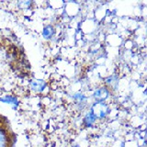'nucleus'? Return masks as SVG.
<instances>
[{"label":"nucleus","mask_w":147,"mask_h":147,"mask_svg":"<svg viewBox=\"0 0 147 147\" xmlns=\"http://www.w3.org/2000/svg\"><path fill=\"white\" fill-rule=\"evenodd\" d=\"M53 33H54V29H53V27L51 26V25L46 26L43 29V31H42V35L46 39L52 38V36L53 35Z\"/></svg>","instance_id":"0eeeda50"},{"label":"nucleus","mask_w":147,"mask_h":147,"mask_svg":"<svg viewBox=\"0 0 147 147\" xmlns=\"http://www.w3.org/2000/svg\"><path fill=\"white\" fill-rule=\"evenodd\" d=\"M109 96V90L106 87H100V88L96 89L94 93V98L96 100L102 102Z\"/></svg>","instance_id":"f03ea898"},{"label":"nucleus","mask_w":147,"mask_h":147,"mask_svg":"<svg viewBox=\"0 0 147 147\" xmlns=\"http://www.w3.org/2000/svg\"><path fill=\"white\" fill-rule=\"evenodd\" d=\"M74 98H75V100H76L78 103H81V102H83V101L86 100V96L84 95L80 94V93H77V94L74 95Z\"/></svg>","instance_id":"6e6552de"},{"label":"nucleus","mask_w":147,"mask_h":147,"mask_svg":"<svg viewBox=\"0 0 147 147\" xmlns=\"http://www.w3.org/2000/svg\"><path fill=\"white\" fill-rule=\"evenodd\" d=\"M0 101L3 103H6V104H9L12 106L13 109H17L18 107V100L17 99V98L15 96H5L4 98H0Z\"/></svg>","instance_id":"20e7f679"},{"label":"nucleus","mask_w":147,"mask_h":147,"mask_svg":"<svg viewBox=\"0 0 147 147\" xmlns=\"http://www.w3.org/2000/svg\"><path fill=\"white\" fill-rule=\"evenodd\" d=\"M0 147H8L7 134L1 128H0Z\"/></svg>","instance_id":"39448f33"},{"label":"nucleus","mask_w":147,"mask_h":147,"mask_svg":"<svg viewBox=\"0 0 147 147\" xmlns=\"http://www.w3.org/2000/svg\"><path fill=\"white\" fill-rule=\"evenodd\" d=\"M30 3L31 2H30V1H27V2L22 1V2L18 3V7H20V8H28V7H30Z\"/></svg>","instance_id":"1a4fd4ad"},{"label":"nucleus","mask_w":147,"mask_h":147,"mask_svg":"<svg viewBox=\"0 0 147 147\" xmlns=\"http://www.w3.org/2000/svg\"><path fill=\"white\" fill-rule=\"evenodd\" d=\"M30 86L35 92H42L46 87V83L40 79H34L30 82Z\"/></svg>","instance_id":"7ed1b4c3"},{"label":"nucleus","mask_w":147,"mask_h":147,"mask_svg":"<svg viewBox=\"0 0 147 147\" xmlns=\"http://www.w3.org/2000/svg\"><path fill=\"white\" fill-rule=\"evenodd\" d=\"M96 119V117L95 116V114L92 112V110L86 114V116L85 118V124L86 126H91L92 124H93Z\"/></svg>","instance_id":"423d86ee"},{"label":"nucleus","mask_w":147,"mask_h":147,"mask_svg":"<svg viewBox=\"0 0 147 147\" xmlns=\"http://www.w3.org/2000/svg\"><path fill=\"white\" fill-rule=\"evenodd\" d=\"M92 112L95 114L96 117H98L100 119L105 118L106 115L108 114L109 112V108L108 106L104 104L103 102H99V103H96L94 105L93 109H91Z\"/></svg>","instance_id":"f257e3e1"}]
</instances>
